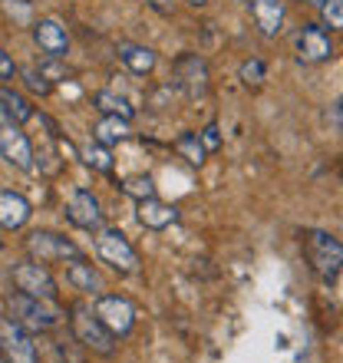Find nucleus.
Here are the masks:
<instances>
[{"mask_svg":"<svg viewBox=\"0 0 343 363\" xmlns=\"http://www.w3.org/2000/svg\"><path fill=\"white\" fill-rule=\"evenodd\" d=\"M175 218H179V211L172 208V205H165V201H159V195L139 201V225H142V228L162 231V228H169Z\"/></svg>","mask_w":343,"mask_h":363,"instance_id":"16","label":"nucleus"},{"mask_svg":"<svg viewBox=\"0 0 343 363\" xmlns=\"http://www.w3.org/2000/svg\"><path fill=\"white\" fill-rule=\"evenodd\" d=\"M93 311L116 337H125L135 327V307H133V301L123 294H99Z\"/></svg>","mask_w":343,"mask_h":363,"instance_id":"5","label":"nucleus"},{"mask_svg":"<svg viewBox=\"0 0 343 363\" xmlns=\"http://www.w3.org/2000/svg\"><path fill=\"white\" fill-rule=\"evenodd\" d=\"M248 4H251V0H248Z\"/></svg>","mask_w":343,"mask_h":363,"instance_id":"34","label":"nucleus"},{"mask_svg":"<svg viewBox=\"0 0 343 363\" xmlns=\"http://www.w3.org/2000/svg\"><path fill=\"white\" fill-rule=\"evenodd\" d=\"M93 139L103 145L123 143V139H129V123L119 119V116H103V119L93 125Z\"/></svg>","mask_w":343,"mask_h":363,"instance_id":"19","label":"nucleus"},{"mask_svg":"<svg viewBox=\"0 0 343 363\" xmlns=\"http://www.w3.org/2000/svg\"><path fill=\"white\" fill-rule=\"evenodd\" d=\"M67 281L77 287V291H83V294H93V297L103 294V281H99V274H96L93 264H86L83 258H73V261H69Z\"/></svg>","mask_w":343,"mask_h":363,"instance_id":"17","label":"nucleus"},{"mask_svg":"<svg viewBox=\"0 0 343 363\" xmlns=\"http://www.w3.org/2000/svg\"><path fill=\"white\" fill-rule=\"evenodd\" d=\"M13 60H10V53L7 50H0V79H7V77H13Z\"/></svg>","mask_w":343,"mask_h":363,"instance_id":"29","label":"nucleus"},{"mask_svg":"<svg viewBox=\"0 0 343 363\" xmlns=\"http://www.w3.org/2000/svg\"><path fill=\"white\" fill-rule=\"evenodd\" d=\"M198 139H201V145H205L208 152H215V149L221 145V129H218L215 123H211V125H205V129L198 133Z\"/></svg>","mask_w":343,"mask_h":363,"instance_id":"28","label":"nucleus"},{"mask_svg":"<svg viewBox=\"0 0 343 363\" xmlns=\"http://www.w3.org/2000/svg\"><path fill=\"white\" fill-rule=\"evenodd\" d=\"M83 159H86V165H93L96 172H113V155H109V145H103V143H89L83 149Z\"/></svg>","mask_w":343,"mask_h":363,"instance_id":"23","label":"nucleus"},{"mask_svg":"<svg viewBox=\"0 0 343 363\" xmlns=\"http://www.w3.org/2000/svg\"><path fill=\"white\" fill-rule=\"evenodd\" d=\"M175 149H179V155H181V159H185L189 165H201V162H205V155H208V149L201 145L198 133H185V135H179Z\"/></svg>","mask_w":343,"mask_h":363,"instance_id":"22","label":"nucleus"},{"mask_svg":"<svg viewBox=\"0 0 343 363\" xmlns=\"http://www.w3.org/2000/svg\"><path fill=\"white\" fill-rule=\"evenodd\" d=\"M307 258L324 284H334L343 271V241L327 235V231H310L307 235Z\"/></svg>","mask_w":343,"mask_h":363,"instance_id":"2","label":"nucleus"},{"mask_svg":"<svg viewBox=\"0 0 343 363\" xmlns=\"http://www.w3.org/2000/svg\"><path fill=\"white\" fill-rule=\"evenodd\" d=\"M7 311H10V317H13L20 327L37 330V334H43V330H53V327L63 320V311H60L53 301L30 297V294H23V291H17V294L7 297Z\"/></svg>","mask_w":343,"mask_h":363,"instance_id":"1","label":"nucleus"},{"mask_svg":"<svg viewBox=\"0 0 343 363\" xmlns=\"http://www.w3.org/2000/svg\"><path fill=\"white\" fill-rule=\"evenodd\" d=\"M0 113L7 116L10 123L23 125L33 119V106H30L20 93H13V89H0Z\"/></svg>","mask_w":343,"mask_h":363,"instance_id":"18","label":"nucleus"},{"mask_svg":"<svg viewBox=\"0 0 343 363\" xmlns=\"http://www.w3.org/2000/svg\"><path fill=\"white\" fill-rule=\"evenodd\" d=\"M0 354L7 363H37V347L30 330L20 327L13 317H0Z\"/></svg>","mask_w":343,"mask_h":363,"instance_id":"6","label":"nucleus"},{"mask_svg":"<svg viewBox=\"0 0 343 363\" xmlns=\"http://www.w3.org/2000/svg\"><path fill=\"white\" fill-rule=\"evenodd\" d=\"M33 37H37L40 50L47 53L50 60H63L69 50V37L60 20H37L33 23Z\"/></svg>","mask_w":343,"mask_h":363,"instance_id":"13","label":"nucleus"},{"mask_svg":"<svg viewBox=\"0 0 343 363\" xmlns=\"http://www.w3.org/2000/svg\"><path fill=\"white\" fill-rule=\"evenodd\" d=\"M67 218L86 231H99L103 228V208H99V199H96L89 189H77L67 201Z\"/></svg>","mask_w":343,"mask_h":363,"instance_id":"11","label":"nucleus"},{"mask_svg":"<svg viewBox=\"0 0 343 363\" xmlns=\"http://www.w3.org/2000/svg\"><path fill=\"white\" fill-rule=\"evenodd\" d=\"M175 86L189 99H198V96L208 93V67L198 53H185V57L175 60Z\"/></svg>","mask_w":343,"mask_h":363,"instance_id":"9","label":"nucleus"},{"mask_svg":"<svg viewBox=\"0 0 343 363\" xmlns=\"http://www.w3.org/2000/svg\"><path fill=\"white\" fill-rule=\"evenodd\" d=\"M93 103H96V109H99L103 116H119V119H125V123H129V119L135 116V109L129 106V99H123V96L109 93V89H99Z\"/></svg>","mask_w":343,"mask_h":363,"instance_id":"21","label":"nucleus"},{"mask_svg":"<svg viewBox=\"0 0 343 363\" xmlns=\"http://www.w3.org/2000/svg\"><path fill=\"white\" fill-rule=\"evenodd\" d=\"M13 284L17 291L30 297H43V301H57V281L53 274L47 271V264H40V261H23L13 268Z\"/></svg>","mask_w":343,"mask_h":363,"instance_id":"8","label":"nucleus"},{"mask_svg":"<svg viewBox=\"0 0 343 363\" xmlns=\"http://www.w3.org/2000/svg\"><path fill=\"white\" fill-rule=\"evenodd\" d=\"M294 47H297V57L304 63H324V60L334 57V43H330L324 27H304L297 33Z\"/></svg>","mask_w":343,"mask_h":363,"instance_id":"12","label":"nucleus"},{"mask_svg":"<svg viewBox=\"0 0 343 363\" xmlns=\"http://www.w3.org/2000/svg\"><path fill=\"white\" fill-rule=\"evenodd\" d=\"M73 334H77L79 344H83L86 350H93V354H103V357L116 354V334L96 317V311L89 304L73 307Z\"/></svg>","mask_w":343,"mask_h":363,"instance_id":"3","label":"nucleus"},{"mask_svg":"<svg viewBox=\"0 0 343 363\" xmlns=\"http://www.w3.org/2000/svg\"><path fill=\"white\" fill-rule=\"evenodd\" d=\"M23 83H27V89H33V93H40V96L50 93V79L43 77V73H37V69H27V73H23Z\"/></svg>","mask_w":343,"mask_h":363,"instance_id":"27","label":"nucleus"},{"mask_svg":"<svg viewBox=\"0 0 343 363\" xmlns=\"http://www.w3.org/2000/svg\"><path fill=\"white\" fill-rule=\"evenodd\" d=\"M0 363H7V360H0Z\"/></svg>","mask_w":343,"mask_h":363,"instance_id":"33","label":"nucleus"},{"mask_svg":"<svg viewBox=\"0 0 343 363\" xmlns=\"http://www.w3.org/2000/svg\"><path fill=\"white\" fill-rule=\"evenodd\" d=\"M241 83L244 86H261L264 83V63L261 60H244L241 63Z\"/></svg>","mask_w":343,"mask_h":363,"instance_id":"26","label":"nucleus"},{"mask_svg":"<svg viewBox=\"0 0 343 363\" xmlns=\"http://www.w3.org/2000/svg\"><path fill=\"white\" fill-rule=\"evenodd\" d=\"M30 201L20 195V191L7 189V191H0V228H7V231H17L23 228L30 221Z\"/></svg>","mask_w":343,"mask_h":363,"instance_id":"14","label":"nucleus"},{"mask_svg":"<svg viewBox=\"0 0 343 363\" xmlns=\"http://www.w3.org/2000/svg\"><path fill=\"white\" fill-rule=\"evenodd\" d=\"M251 13L264 37H277L284 30V0H251Z\"/></svg>","mask_w":343,"mask_h":363,"instance_id":"15","label":"nucleus"},{"mask_svg":"<svg viewBox=\"0 0 343 363\" xmlns=\"http://www.w3.org/2000/svg\"><path fill=\"white\" fill-rule=\"evenodd\" d=\"M310 4H314V7H324V0H310Z\"/></svg>","mask_w":343,"mask_h":363,"instance_id":"32","label":"nucleus"},{"mask_svg":"<svg viewBox=\"0 0 343 363\" xmlns=\"http://www.w3.org/2000/svg\"><path fill=\"white\" fill-rule=\"evenodd\" d=\"M119 57H123V63L133 69L135 77H145V73L155 69V53L149 47H139V43H125V47L119 50Z\"/></svg>","mask_w":343,"mask_h":363,"instance_id":"20","label":"nucleus"},{"mask_svg":"<svg viewBox=\"0 0 343 363\" xmlns=\"http://www.w3.org/2000/svg\"><path fill=\"white\" fill-rule=\"evenodd\" d=\"M191 7H201V4H208V0H189Z\"/></svg>","mask_w":343,"mask_h":363,"instance_id":"31","label":"nucleus"},{"mask_svg":"<svg viewBox=\"0 0 343 363\" xmlns=\"http://www.w3.org/2000/svg\"><path fill=\"white\" fill-rule=\"evenodd\" d=\"M320 17H324V27L343 30V0H324V7H320Z\"/></svg>","mask_w":343,"mask_h":363,"instance_id":"25","label":"nucleus"},{"mask_svg":"<svg viewBox=\"0 0 343 363\" xmlns=\"http://www.w3.org/2000/svg\"><path fill=\"white\" fill-rule=\"evenodd\" d=\"M0 155L20 172H33V149H30L27 135L20 133V125L10 119L0 125Z\"/></svg>","mask_w":343,"mask_h":363,"instance_id":"10","label":"nucleus"},{"mask_svg":"<svg viewBox=\"0 0 343 363\" xmlns=\"http://www.w3.org/2000/svg\"><path fill=\"white\" fill-rule=\"evenodd\" d=\"M27 251L33 255V261L40 264H53V261H73L79 258V248L63 235H53V231H33L27 238Z\"/></svg>","mask_w":343,"mask_h":363,"instance_id":"7","label":"nucleus"},{"mask_svg":"<svg viewBox=\"0 0 343 363\" xmlns=\"http://www.w3.org/2000/svg\"><path fill=\"white\" fill-rule=\"evenodd\" d=\"M123 191L133 195L135 201H145V199H155V182L149 175H133V179L123 182Z\"/></svg>","mask_w":343,"mask_h":363,"instance_id":"24","label":"nucleus"},{"mask_svg":"<svg viewBox=\"0 0 343 363\" xmlns=\"http://www.w3.org/2000/svg\"><path fill=\"white\" fill-rule=\"evenodd\" d=\"M334 119H337V125H340V133H343V99L337 103V109H334Z\"/></svg>","mask_w":343,"mask_h":363,"instance_id":"30","label":"nucleus"},{"mask_svg":"<svg viewBox=\"0 0 343 363\" xmlns=\"http://www.w3.org/2000/svg\"><path fill=\"white\" fill-rule=\"evenodd\" d=\"M96 251H99V258L113 271H119V274H135V271H139V255H135V248L129 245V238H125L123 231L99 228Z\"/></svg>","mask_w":343,"mask_h":363,"instance_id":"4","label":"nucleus"}]
</instances>
